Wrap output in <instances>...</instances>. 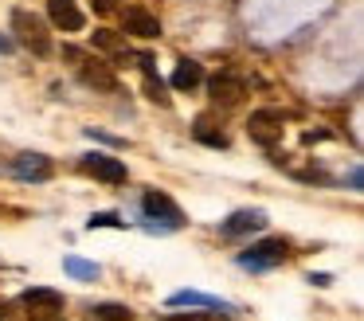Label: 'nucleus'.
Wrapping results in <instances>:
<instances>
[{
	"label": "nucleus",
	"instance_id": "f257e3e1",
	"mask_svg": "<svg viewBox=\"0 0 364 321\" xmlns=\"http://www.w3.org/2000/svg\"><path fill=\"white\" fill-rule=\"evenodd\" d=\"M63 55L75 63L82 86H90V90H98V94H114V90H118V75H114V67L106 59L87 55V51H79V47H63Z\"/></svg>",
	"mask_w": 364,
	"mask_h": 321
},
{
	"label": "nucleus",
	"instance_id": "f03ea898",
	"mask_svg": "<svg viewBox=\"0 0 364 321\" xmlns=\"http://www.w3.org/2000/svg\"><path fill=\"white\" fill-rule=\"evenodd\" d=\"M141 211H145L153 231H181L184 227V211L176 208V200L165 192H157V188L141 196Z\"/></svg>",
	"mask_w": 364,
	"mask_h": 321
},
{
	"label": "nucleus",
	"instance_id": "7ed1b4c3",
	"mask_svg": "<svg viewBox=\"0 0 364 321\" xmlns=\"http://www.w3.org/2000/svg\"><path fill=\"white\" fill-rule=\"evenodd\" d=\"M12 31H16V39L32 55H51V31H48V23H43L36 12L16 8V12H12Z\"/></svg>",
	"mask_w": 364,
	"mask_h": 321
},
{
	"label": "nucleus",
	"instance_id": "20e7f679",
	"mask_svg": "<svg viewBox=\"0 0 364 321\" xmlns=\"http://www.w3.org/2000/svg\"><path fill=\"white\" fill-rule=\"evenodd\" d=\"M286 255H290V243L286 239H262L239 255V266L243 270H274V266L286 263Z\"/></svg>",
	"mask_w": 364,
	"mask_h": 321
},
{
	"label": "nucleus",
	"instance_id": "39448f33",
	"mask_svg": "<svg viewBox=\"0 0 364 321\" xmlns=\"http://www.w3.org/2000/svg\"><path fill=\"white\" fill-rule=\"evenodd\" d=\"M20 305L32 310V321L40 317H63V294L59 290H48V286H32L20 294Z\"/></svg>",
	"mask_w": 364,
	"mask_h": 321
},
{
	"label": "nucleus",
	"instance_id": "423d86ee",
	"mask_svg": "<svg viewBox=\"0 0 364 321\" xmlns=\"http://www.w3.org/2000/svg\"><path fill=\"white\" fill-rule=\"evenodd\" d=\"M79 169L87 172V177H95V180H106V184H126V164L118 161V157H110V153H87L79 161Z\"/></svg>",
	"mask_w": 364,
	"mask_h": 321
},
{
	"label": "nucleus",
	"instance_id": "0eeeda50",
	"mask_svg": "<svg viewBox=\"0 0 364 321\" xmlns=\"http://www.w3.org/2000/svg\"><path fill=\"white\" fill-rule=\"evenodd\" d=\"M247 133L251 141H259L262 149H274L282 141V114L278 110H255L251 122H247Z\"/></svg>",
	"mask_w": 364,
	"mask_h": 321
},
{
	"label": "nucleus",
	"instance_id": "6e6552de",
	"mask_svg": "<svg viewBox=\"0 0 364 321\" xmlns=\"http://www.w3.org/2000/svg\"><path fill=\"white\" fill-rule=\"evenodd\" d=\"M208 90H212L215 106H239L247 94V83L235 75V70H220L215 78H208Z\"/></svg>",
	"mask_w": 364,
	"mask_h": 321
},
{
	"label": "nucleus",
	"instance_id": "1a4fd4ad",
	"mask_svg": "<svg viewBox=\"0 0 364 321\" xmlns=\"http://www.w3.org/2000/svg\"><path fill=\"white\" fill-rule=\"evenodd\" d=\"M262 227H267V216H262L259 208H243V211H235L231 219H223L220 235L223 239H243V235H255V231H262Z\"/></svg>",
	"mask_w": 364,
	"mask_h": 321
},
{
	"label": "nucleus",
	"instance_id": "9d476101",
	"mask_svg": "<svg viewBox=\"0 0 364 321\" xmlns=\"http://www.w3.org/2000/svg\"><path fill=\"white\" fill-rule=\"evenodd\" d=\"M122 31H129V36H137V39H157L161 20L153 12H145V8H126V12H122Z\"/></svg>",
	"mask_w": 364,
	"mask_h": 321
},
{
	"label": "nucleus",
	"instance_id": "9b49d317",
	"mask_svg": "<svg viewBox=\"0 0 364 321\" xmlns=\"http://www.w3.org/2000/svg\"><path fill=\"white\" fill-rule=\"evenodd\" d=\"M48 16L63 31H82V23H87V16H82V8L75 0H48Z\"/></svg>",
	"mask_w": 364,
	"mask_h": 321
},
{
	"label": "nucleus",
	"instance_id": "f8f14e48",
	"mask_svg": "<svg viewBox=\"0 0 364 321\" xmlns=\"http://www.w3.org/2000/svg\"><path fill=\"white\" fill-rule=\"evenodd\" d=\"M12 177H16V180H48L51 177V157L20 153L16 161H12Z\"/></svg>",
	"mask_w": 364,
	"mask_h": 321
},
{
	"label": "nucleus",
	"instance_id": "ddd939ff",
	"mask_svg": "<svg viewBox=\"0 0 364 321\" xmlns=\"http://www.w3.org/2000/svg\"><path fill=\"white\" fill-rule=\"evenodd\" d=\"M168 305H196V310H220V313H235V305L223 302V298H212V294H200V290H176L173 298H168Z\"/></svg>",
	"mask_w": 364,
	"mask_h": 321
},
{
	"label": "nucleus",
	"instance_id": "4468645a",
	"mask_svg": "<svg viewBox=\"0 0 364 321\" xmlns=\"http://www.w3.org/2000/svg\"><path fill=\"white\" fill-rule=\"evenodd\" d=\"M153 55H137V67H141V75H145V94H149L157 106H168V94H165V83H161V75H157V67H153Z\"/></svg>",
	"mask_w": 364,
	"mask_h": 321
},
{
	"label": "nucleus",
	"instance_id": "2eb2a0df",
	"mask_svg": "<svg viewBox=\"0 0 364 321\" xmlns=\"http://www.w3.org/2000/svg\"><path fill=\"white\" fill-rule=\"evenodd\" d=\"M95 47H98V51H106L114 63H126V59H134V51L126 47V39H122L118 31H106V28H102V31H95Z\"/></svg>",
	"mask_w": 364,
	"mask_h": 321
},
{
	"label": "nucleus",
	"instance_id": "dca6fc26",
	"mask_svg": "<svg viewBox=\"0 0 364 321\" xmlns=\"http://www.w3.org/2000/svg\"><path fill=\"white\" fill-rule=\"evenodd\" d=\"M204 83V67H200L196 59H181L173 70V86L176 90H196V86Z\"/></svg>",
	"mask_w": 364,
	"mask_h": 321
},
{
	"label": "nucleus",
	"instance_id": "f3484780",
	"mask_svg": "<svg viewBox=\"0 0 364 321\" xmlns=\"http://www.w3.org/2000/svg\"><path fill=\"white\" fill-rule=\"evenodd\" d=\"M192 137H196L200 145H208V149H228V133H223L215 122H208V117H200V122L192 125Z\"/></svg>",
	"mask_w": 364,
	"mask_h": 321
},
{
	"label": "nucleus",
	"instance_id": "a211bd4d",
	"mask_svg": "<svg viewBox=\"0 0 364 321\" xmlns=\"http://www.w3.org/2000/svg\"><path fill=\"white\" fill-rule=\"evenodd\" d=\"M90 321H134V313H129L126 305L106 302V305H98V310H90Z\"/></svg>",
	"mask_w": 364,
	"mask_h": 321
},
{
	"label": "nucleus",
	"instance_id": "6ab92c4d",
	"mask_svg": "<svg viewBox=\"0 0 364 321\" xmlns=\"http://www.w3.org/2000/svg\"><path fill=\"white\" fill-rule=\"evenodd\" d=\"M63 270L71 274V278H98V266L87 263V258H75V255L63 258Z\"/></svg>",
	"mask_w": 364,
	"mask_h": 321
},
{
	"label": "nucleus",
	"instance_id": "aec40b11",
	"mask_svg": "<svg viewBox=\"0 0 364 321\" xmlns=\"http://www.w3.org/2000/svg\"><path fill=\"white\" fill-rule=\"evenodd\" d=\"M95 227H126V223H122L114 211H98V216H90V231H95Z\"/></svg>",
	"mask_w": 364,
	"mask_h": 321
},
{
	"label": "nucleus",
	"instance_id": "412c9836",
	"mask_svg": "<svg viewBox=\"0 0 364 321\" xmlns=\"http://www.w3.org/2000/svg\"><path fill=\"white\" fill-rule=\"evenodd\" d=\"M90 8H95L98 16H106V12H114V8H118V0H90Z\"/></svg>",
	"mask_w": 364,
	"mask_h": 321
},
{
	"label": "nucleus",
	"instance_id": "4be33fe9",
	"mask_svg": "<svg viewBox=\"0 0 364 321\" xmlns=\"http://www.w3.org/2000/svg\"><path fill=\"white\" fill-rule=\"evenodd\" d=\"M0 321H12V305L4 302V298H0Z\"/></svg>",
	"mask_w": 364,
	"mask_h": 321
},
{
	"label": "nucleus",
	"instance_id": "5701e85b",
	"mask_svg": "<svg viewBox=\"0 0 364 321\" xmlns=\"http://www.w3.org/2000/svg\"><path fill=\"white\" fill-rule=\"evenodd\" d=\"M9 47H12V39H9V36H0V51H9Z\"/></svg>",
	"mask_w": 364,
	"mask_h": 321
},
{
	"label": "nucleus",
	"instance_id": "b1692460",
	"mask_svg": "<svg viewBox=\"0 0 364 321\" xmlns=\"http://www.w3.org/2000/svg\"><path fill=\"white\" fill-rule=\"evenodd\" d=\"M40 321H63V317H40Z\"/></svg>",
	"mask_w": 364,
	"mask_h": 321
}]
</instances>
